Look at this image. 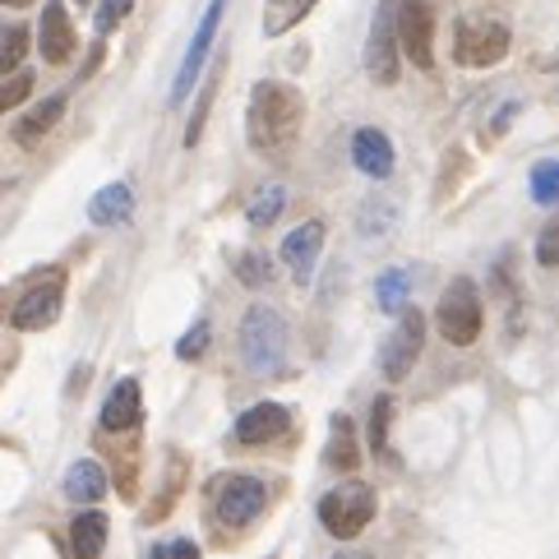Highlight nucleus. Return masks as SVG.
<instances>
[{
  "mask_svg": "<svg viewBox=\"0 0 559 559\" xmlns=\"http://www.w3.org/2000/svg\"><path fill=\"white\" fill-rule=\"evenodd\" d=\"M306 121V97L296 84H283V79H259L250 88V107H246V134L254 153H287L301 134Z\"/></svg>",
  "mask_w": 559,
  "mask_h": 559,
  "instance_id": "obj_1",
  "label": "nucleus"
},
{
  "mask_svg": "<svg viewBox=\"0 0 559 559\" xmlns=\"http://www.w3.org/2000/svg\"><path fill=\"white\" fill-rule=\"evenodd\" d=\"M513 47V33L504 19H490V14H463L453 24V61L463 70H490L509 56Z\"/></svg>",
  "mask_w": 559,
  "mask_h": 559,
  "instance_id": "obj_2",
  "label": "nucleus"
},
{
  "mask_svg": "<svg viewBox=\"0 0 559 559\" xmlns=\"http://www.w3.org/2000/svg\"><path fill=\"white\" fill-rule=\"evenodd\" d=\"M241 361L254 374H277L287 361V319L273 306H250L241 319Z\"/></svg>",
  "mask_w": 559,
  "mask_h": 559,
  "instance_id": "obj_3",
  "label": "nucleus"
},
{
  "mask_svg": "<svg viewBox=\"0 0 559 559\" xmlns=\"http://www.w3.org/2000/svg\"><path fill=\"white\" fill-rule=\"evenodd\" d=\"M435 319H439V333H444V343H453V347H472L476 337H481L486 310H481V292H476L472 277H457V283L444 287Z\"/></svg>",
  "mask_w": 559,
  "mask_h": 559,
  "instance_id": "obj_4",
  "label": "nucleus"
},
{
  "mask_svg": "<svg viewBox=\"0 0 559 559\" xmlns=\"http://www.w3.org/2000/svg\"><path fill=\"white\" fill-rule=\"evenodd\" d=\"M374 509H379L374 490L361 481H347L319 499V523H324V532L337 536V542H352V536H361L374 523Z\"/></svg>",
  "mask_w": 559,
  "mask_h": 559,
  "instance_id": "obj_5",
  "label": "nucleus"
},
{
  "mask_svg": "<svg viewBox=\"0 0 559 559\" xmlns=\"http://www.w3.org/2000/svg\"><path fill=\"white\" fill-rule=\"evenodd\" d=\"M264 509H269V486L259 481V476L236 472V476H223V481H213V513H217V523H223V527L241 532V527H250Z\"/></svg>",
  "mask_w": 559,
  "mask_h": 559,
  "instance_id": "obj_6",
  "label": "nucleus"
},
{
  "mask_svg": "<svg viewBox=\"0 0 559 559\" xmlns=\"http://www.w3.org/2000/svg\"><path fill=\"white\" fill-rule=\"evenodd\" d=\"M421 347H426V319H421V310H416V306H403V310H397L393 333L384 337V352H379V370H384L389 384H403V379L412 374Z\"/></svg>",
  "mask_w": 559,
  "mask_h": 559,
  "instance_id": "obj_7",
  "label": "nucleus"
},
{
  "mask_svg": "<svg viewBox=\"0 0 559 559\" xmlns=\"http://www.w3.org/2000/svg\"><path fill=\"white\" fill-rule=\"evenodd\" d=\"M61 301H66V273L47 269V277H37V283H28L24 292L14 296L10 324L24 329V333L47 329V324H56V314H61Z\"/></svg>",
  "mask_w": 559,
  "mask_h": 559,
  "instance_id": "obj_8",
  "label": "nucleus"
},
{
  "mask_svg": "<svg viewBox=\"0 0 559 559\" xmlns=\"http://www.w3.org/2000/svg\"><path fill=\"white\" fill-rule=\"evenodd\" d=\"M397 0H384V5L374 10V24H370V37H366V74L374 84H397Z\"/></svg>",
  "mask_w": 559,
  "mask_h": 559,
  "instance_id": "obj_9",
  "label": "nucleus"
},
{
  "mask_svg": "<svg viewBox=\"0 0 559 559\" xmlns=\"http://www.w3.org/2000/svg\"><path fill=\"white\" fill-rule=\"evenodd\" d=\"M397 47L416 70L435 66V10L426 0H397Z\"/></svg>",
  "mask_w": 559,
  "mask_h": 559,
  "instance_id": "obj_10",
  "label": "nucleus"
},
{
  "mask_svg": "<svg viewBox=\"0 0 559 559\" xmlns=\"http://www.w3.org/2000/svg\"><path fill=\"white\" fill-rule=\"evenodd\" d=\"M223 14H227V0H209V10L204 19H199V28L190 37V51H186V61L181 70H176V84H171V107H181L190 88L199 84V70L209 66V51H213V37H217V24H223Z\"/></svg>",
  "mask_w": 559,
  "mask_h": 559,
  "instance_id": "obj_11",
  "label": "nucleus"
},
{
  "mask_svg": "<svg viewBox=\"0 0 559 559\" xmlns=\"http://www.w3.org/2000/svg\"><path fill=\"white\" fill-rule=\"evenodd\" d=\"M292 430V412L283 403H254L250 412L236 416V444L246 449H264L273 439H283Z\"/></svg>",
  "mask_w": 559,
  "mask_h": 559,
  "instance_id": "obj_12",
  "label": "nucleus"
},
{
  "mask_svg": "<svg viewBox=\"0 0 559 559\" xmlns=\"http://www.w3.org/2000/svg\"><path fill=\"white\" fill-rule=\"evenodd\" d=\"M319 254H324V223H301L283 241V264L292 269L296 283H310L319 269Z\"/></svg>",
  "mask_w": 559,
  "mask_h": 559,
  "instance_id": "obj_13",
  "label": "nucleus"
},
{
  "mask_svg": "<svg viewBox=\"0 0 559 559\" xmlns=\"http://www.w3.org/2000/svg\"><path fill=\"white\" fill-rule=\"evenodd\" d=\"M37 47H43V56L51 66H66L74 47H79V37H74V24H70V14L61 0H51V5L43 10V24H37Z\"/></svg>",
  "mask_w": 559,
  "mask_h": 559,
  "instance_id": "obj_14",
  "label": "nucleus"
},
{
  "mask_svg": "<svg viewBox=\"0 0 559 559\" xmlns=\"http://www.w3.org/2000/svg\"><path fill=\"white\" fill-rule=\"evenodd\" d=\"M144 421V393H139V379H121L111 389V397L103 403V430L121 435V430H134Z\"/></svg>",
  "mask_w": 559,
  "mask_h": 559,
  "instance_id": "obj_15",
  "label": "nucleus"
},
{
  "mask_svg": "<svg viewBox=\"0 0 559 559\" xmlns=\"http://www.w3.org/2000/svg\"><path fill=\"white\" fill-rule=\"evenodd\" d=\"M352 163L356 171H366L374 176V181H384V176L393 171V144H389V134L384 130H356L352 134Z\"/></svg>",
  "mask_w": 559,
  "mask_h": 559,
  "instance_id": "obj_16",
  "label": "nucleus"
},
{
  "mask_svg": "<svg viewBox=\"0 0 559 559\" xmlns=\"http://www.w3.org/2000/svg\"><path fill=\"white\" fill-rule=\"evenodd\" d=\"M130 213H134V190L126 181H111L88 199V223L93 227H121V223H130Z\"/></svg>",
  "mask_w": 559,
  "mask_h": 559,
  "instance_id": "obj_17",
  "label": "nucleus"
},
{
  "mask_svg": "<svg viewBox=\"0 0 559 559\" xmlns=\"http://www.w3.org/2000/svg\"><path fill=\"white\" fill-rule=\"evenodd\" d=\"M324 463H329L333 472H356V467H361V444H356L352 416H333L329 444H324Z\"/></svg>",
  "mask_w": 559,
  "mask_h": 559,
  "instance_id": "obj_18",
  "label": "nucleus"
},
{
  "mask_svg": "<svg viewBox=\"0 0 559 559\" xmlns=\"http://www.w3.org/2000/svg\"><path fill=\"white\" fill-rule=\"evenodd\" d=\"M103 495H107L103 463H93V457H79V463L66 472V499H74V504H97Z\"/></svg>",
  "mask_w": 559,
  "mask_h": 559,
  "instance_id": "obj_19",
  "label": "nucleus"
},
{
  "mask_svg": "<svg viewBox=\"0 0 559 559\" xmlns=\"http://www.w3.org/2000/svg\"><path fill=\"white\" fill-rule=\"evenodd\" d=\"M103 546H107V518L97 509L79 513L70 523V550H74V559H97V555H103Z\"/></svg>",
  "mask_w": 559,
  "mask_h": 559,
  "instance_id": "obj_20",
  "label": "nucleus"
},
{
  "mask_svg": "<svg viewBox=\"0 0 559 559\" xmlns=\"http://www.w3.org/2000/svg\"><path fill=\"white\" fill-rule=\"evenodd\" d=\"M61 116H66V93H56V97H47V103H37L28 116H19L14 139L28 148V144H37L43 134H51V126L61 121Z\"/></svg>",
  "mask_w": 559,
  "mask_h": 559,
  "instance_id": "obj_21",
  "label": "nucleus"
},
{
  "mask_svg": "<svg viewBox=\"0 0 559 559\" xmlns=\"http://www.w3.org/2000/svg\"><path fill=\"white\" fill-rule=\"evenodd\" d=\"M314 5H319V0H264V37L292 33Z\"/></svg>",
  "mask_w": 559,
  "mask_h": 559,
  "instance_id": "obj_22",
  "label": "nucleus"
},
{
  "mask_svg": "<svg viewBox=\"0 0 559 559\" xmlns=\"http://www.w3.org/2000/svg\"><path fill=\"white\" fill-rule=\"evenodd\" d=\"M283 209H287V190L283 186H264V190H254L246 217H250L254 231H264V227H273L277 217H283Z\"/></svg>",
  "mask_w": 559,
  "mask_h": 559,
  "instance_id": "obj_23",
  "label": "nucleus"
},
{
  "mask_svg": "<svg viewBox=\"0 0 559 559\" xmlns=\"http://www.w3.org/2000/svg\"><path fill=\"white\" fill-rule=\"evenodd\" d=\"M407 292H412V273L407 269H389V273H379V283H374V301L384 314H397L407 306Z\"/></svg>",
  "mask_w": 559,
  "mask_h": 559,
  "instance_id": "obj_24",
  "label": "nucleus"
},
{
  "mask_svg": "<svg viewBox=\"0 0 559 559\" xmlns=\"http://www.w3.org/2000/svg\"><path fill=\"white\" fill-rule=\"evenodd\" d=\"M236 283H246V287H269L273 283V259L264 254V250H241V254H236Z\"/></svg>",
  "mask_w": 559,
  "mask_h": 559,
  "instance_id": "obj_25",
  "label": "nucleus"
},
{
  "mask_svg": "<svg viewBox=\"0 0 559 559\" xmlns=\"http://www.w3.org/2000/svg\"><path fill=\"white\" fill-rule=\"evenodd\" d=\"M527 190H532V204H546V209L559 204V157H546V163L532 167Z\"/></svg>",
  "mask_w": 559,
  "mask_h": 559,
  "instance_id": "obj_26",
  "label": "nucleus"
},
{
  "mask_svg": "<svg viewBox=\"0 0 559 559\" xmlns=\"http://www.w3.org/2000/svg\"><path fill=\"white\" fill-rule=\"evenodd\" d=\"M24 56H28V28L24 24L0 28V79L24 66Z\"/></svg>",
  "mask_w": 559,
  "mask_h": 559,
  "instance_id": "obj_27",
  "label": "nucleus"
},
{
  "mask_svg": "<svg viewBox=\"0 0 559 559\" xmlns=\"http://www.w3.org/2000/svg\"><path fill=\"white\" fill-rule=\"evenodd\" d=\"M389 426H393V397L379 393L370 403V449L379 457H389Z\"/></svg>",
  "mask_w": 559,
  "mask_h": 559,
  "instance_id": "obj_28",
  "label": "nucleus"
},
{
  "mask_svg": "<svg viewBox=\"0 0 559 559\" xmlns=\"http://www.w3.org/2000/svg\"><path fill=\"white\" fill-rule=\"evenodd\" d=\"M28 93H33V74L28 70H14L0 79V111H10L19 103H28Z\"/></svg>",
  "mask_w": 559,
  "mask_h": 559,
  "instance_id": "obj_29",
  "label": "nucleus"
},
{
  "mask_svg": "<svg viewBox=\"0 0 559 559\" xmlns=\"http://www.w3.org/2000/svg\"><path fill=\"white\" fill-rule=\"evenodd\" d=\"M130 10H134V0H103V5H97V14H93L97 37H107V33L121 28V19H126Z\"/></svg>",
  "mask_w": 559,
  "mask_h": 559,
  "instance_id": "obj_30",
  "label": "nucleus"
},
{
  "mask_svg": "<svg viewBox=\"0 0 559 559\" xmlns=\"http://www.w3.org/2000/svg\"><path fill=\"white\" fill-rule=\"evenodd\" d=\"M536 264H542V269H559V213L542 227V236H536Z\"/></svg>",
  "mask_w": 559,
  "mask_h": 559,
  "instance_id": "obj_31",
  "label": "nucleus"
},
{
  "mask_svg": "<svg viewBox=\"0 0 559 559\" xmlns=\"http://www.w3.org/2000/svg\"><path fill=\"white\" fill-rule=\"evenodd\" d=\"M213 93H217V70H213V79L204 84V93H199V107H194V116H190V130H186V148H194V144H199V134H204L209 107H213Z\"/></svg>",
  "mask_w": 559,
  "mask_h": 559,
  "instance_id": "obj_32",
  "label": "nucleus"
},
{
  "mask_svg": "<svg viewBox=\"0 0 559 559\" xmlns=\"http://www.w3.org/2000/svg\"><path fill=\"white\" fill-rule=\"evenodd\" d=\"M204 347H209V324H194L181 343H176V356H181V361H194V356H204Z\"/></svg>",
  "mask_w": 559,
  "mask_h": 559,
  "instance_id": "obj_33",
  "label": "nucleus"
},
{
  "mask_svg": "<svg viewBox=\"0 0 559 559\" xmlns=\"http://www.w3.org/2000/svg\"><path fill=\"white\" fill-rule=\"evenodd\" d=\"M513 116H518V103H504V107H499V116L490 121V134H504V130H509V121H513Z\"/></svg>",
  "mask_w": 559,
  "mask_h": 559,
  "instance_id": "obj_34",
  "label": "nucleus"
},
{
  "mask_svg": "<svg viewBox=\"0 0 559 559\" xmlns=\"http://www.w3.org/2000/svg\"><path fill=\"white\" fill-rule=\"evenodd\" d=\"M171 550V559H199V546L194 542H176V546H167Z\"/></svg>",
  "mask_w": 559,
  "mask_h": 559,
  "instance_id": "obj_35",
  "label": "nucleus"
},
{
  "mask_svg": "<svg viewBox=\"0 0 559 559\" xmlns=\"http://www.w3.org/2000/svg\"><path fill=\"white\" fill-rule=\"evenodd\" d=\"M148 559H171V550L163 546V550H148Z\"/></svg>",
  "mask_w": 559,
  "mask_h": 559,
  "instance_id": "obj_36",
  "label": "nucleus"
},
{
  "mask_svg": "<svg viewBox=\"0 0 559 559\" xmlns=\"http://www.w3.org/2000/svg\"><path fill=\"white\" fill-rule=\"evenodd\" d=\"M0 5H28V0H0Z\"/></svg>",
  "mask_w": 559,
  "mask_h": 559,
  "instance_id": "obj_37",
  "label": "nucleus"
},
{
  "mask_svg": "<svg viewBox=\"0 0 559 559\" xmlns=\"http://www.w3.org/2000/svg\"><path fill=\"white\" fill-rule=\"evenodd\" d=\"M337 559H370V555H337Z\"/></svg>",
  "mask_w": 559,
  "mask_h": 559,
  "instance_id": "obj_38",
  "label": "nucleus"
},
{
  "mask_svg": "<svg viewBox=\"0 0 559 559\" xmlns=\"http://www.w3.org/2000/svg\"><path fill=\"white\" fill-rule=\"evenodd\" d=\"M79 5H88V0H79Z\"/></svg>",
  "mask_w": 559,
  "mask_h": 559,
  "instance_id": "obj_39",
  "label": "nucleus"
}]
</instances>
